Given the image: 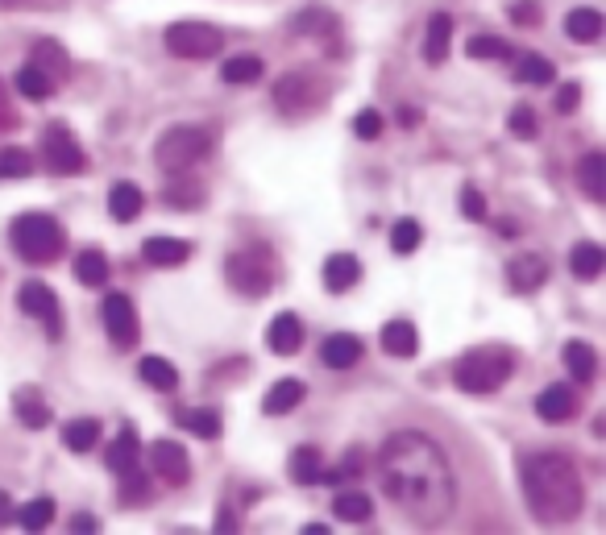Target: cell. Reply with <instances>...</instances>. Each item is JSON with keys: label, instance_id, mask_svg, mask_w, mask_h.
<instances>
[{"label": "cell", "instance_id": "obj_1", "mask_svg": "<svg viewBox=\"0 0 606 535\" xmlns=\"http://www.w3.org/2000/svg\"><path fill=\"white\" fill-rule=\"evenodd\" d=\"M378 486L416 527H440L457 506V477L445 448L424 432H395L378 448Z\"/></svg>", "mask_w": 606, "mask_h": 535}, {"label": "cell", "instance_id": "obj_2", "mask_svg": "<svg viewBox=\"0 0 606 535\" xmlns=\"http://www.w3.org/2000/svg\"><path fill=\"white\" fill-rule=\"evenodd\" d=\"M519 486H523V502H528L532 519L561 527L582 515V473L565 453H532L519 461Z\"/></svg>", "mask_w": 606, "mask_h": 535}, {"label": "cell", "instance_id": "obj_3", "mask_svg": "<svg viewBox=\"0 0 606 535\" xmlns=\"http://www.w3.org/2000/svg\"><path fill=\"white\" fill-rule=\"evenodd\" d=\"M9 237H13V249L21 253V262H30V266L54 262L63 253V245H67L63 241V224L54 216H46V212H21L13 220Z\"/></svg>", "mask_w": 606, "mask_h": 535}, {"label": "cell", "instance_id": "obj_4", "mask_svg": "<svg viewBox=\"0 0 606 535\" xmlns=\"http://www.w3.org/2000/svg\"><path fill=\"white\" fill-rule=\"evenodd\" d=\"M225 278L229 287L245 299H262L274 278H279V258H274V249L266 245H245V249H233L229 262H225Z\"/></svg>", "mask_w": 606, "mask_h": 535}, {"label": "cell", "instance_id": "obj_5", "mask_svg": "<svg viewBox=\"0 0 606 535\" xmlns=\"http://www.w3.org/2000/svg\"><path fill=\"white\" fill-rule=\"evenodd\" d=\"M212 129L208 125H175L158 137L154 146V162L162 171H175V175H187L196 162H204L212 154Z\"/></svg>", "mask_w": 606, "mask_h": 535}, {"label": "cell", "instance_id": "obj_6", "mask_svg": "<svg viewBox=\"0 0 606 535\" xmlns=\"http://www.w3.org/2000/svg\"><path fill=\"white\" fill-rule=\"evenodd\" d=\"M511 370H515L511 353H503V349H478V353H465V357L457 361L453 382H457V390H465V394H494V390H499V386L511 378Z\"/></svg>", "mask_w": 606, "mask_h": 535}, {"label": "cell", "instance_id": "obj_7", "mask_svg": "<svg viewBox=\"0 0 606 535\" xmlns=\"http://www.w3.org/2000/svg\"><path fill=\"white\" fill-rule=\"evenodd\" d=\"M162 42H167V50L179 54V59H212V54H220V46H225V34L208 21H175L171 30L162 34Z\"/></svg>", "mask_w": 606, "mask_h": 535}, {"label": "cell", "instance_id": "obj_8", "mask_svg": "<svg viewBox=\"0 0 606 535\" xmlns=\"http://www.w3.org/2000/svg\"><path fill=\"white\" fill-rule=\"evenodd\" d=\"M42 162H46L50 175H79L88 166L84 146L75 142V133L63 121H50L42 129Z\"/></svg>", "mask_w": 606, "mask_h": 535}, {"label": "cell", "instance_id": "obj_9", "mask_svg": "<svg viewBox=\"0 0 606 535\" xmlns=\"http://www.w3.org/2000/svg\"><path fill=\"white\" fill-rule=\"evenodd\" d=\"M324 104V88L312 79V75H283L279 83H274V108L287 112V117H303V112H312Z\"/></svg>", "mask_w": 606, "mask_h": 535}, {"label": "cell", "instance_id": "obj_10", "mask_svg": "<svg viewBox=\"0 0 606 535\" xmlns=\"http://www.w3.org/2000/svg\"><path fill=\"white\" fill-rule=\"evenodd\" d=\"M17 303H21L25 316H34V320L46 324L50 341H59V336H63V312H59V295H54L46 283H25L21 295H17Z\"/></svg>", "mask_w": 606, "mask_h": 535}, {"label": "cell", "instance_id": "obj_11", "mask_svg": "<svg viewBox=\"0 0 606 535\" xmlns=\"http://www.w3.org/2000/svg\"><path fill=\"white\" fill-rule=\"evenodd\" d=\"M100 316H104L108 336H113V341H117L121 349H129V345L137 341V312H133L129 295L108 291V295H104V303H100Z\"/></svg>", "mask_w": 606, "mask_h": 535}, {"label": "cell", "instance_id": "obj_12", "mask_svg": "<svg viewBox=\"0 0 606 535\" xmlns=\"http://www.w3.org/2000/svg\"><path fill=\"white\" fill-rule=\"evenodd\" d=\"M150 461H154V473L167 486H183L187 477H191V457H187V448L179 440H154Z\"/></svg>", "mask_w": 606, "mask_h": 535}, {"label": "cell", "instance_id": "obj_13", "mask_svg": "<svg viewBox=\"0 0 606 535\" xmlns=\"http://www.w3.org/2000/svg\"><path fill=\"white\" fill-rule=\"evenodd\" d=\"M30 63L54 83V88H63V83L71 79V54L63 50V42H54V38H42V42L30 50Z\"/></svg>", "mask_w": 606, "mask_h": 535}, {"label": "cell", "instance_id": "obj_14", "mask_svg": "<svg viewBox=\"0 0 606 535\" xmlns=\"http://www.w3.org/2000/svg\"><path fill=\"white\" fill-rule=\"evenodd\" d=\"M573 411H577L573 382H553V386L540 390V399H536V415L540 419H548V424H561V419H573Z\"/></svg>", "mask_w": 606, "mask_h": 535}, {"label": "cell", "instance_id": "obj_15", "mask_svg": "<svg viewBox=\"0 0 606 535\" xmlns=\"http://www.w3.org/2000/svg\"><path fill=\"white\" fill-rule=\"evenodd\" d=\"M303 345V324L295 312H283V316H274L266 324V349L270 353H279V357H295Z\"/></svg>", "mask_w": 606, "mask_h": 535}, {"label": "cell", "instance_id": "obj_16", "mask_svg": "<svg viewBox=\"0 0 606 535\" xmlns=\"http://www.w3.org/2000/svg\"><path fill=\"white\" fill-rule=\"evenodd\" d=\"M507 283L519 291V295H532L548 283V262L540 253H519V258L507 266Z\"/></svg>", "mask_w": 606, "mask_h": 535}, {"label": "cell", "instance_id": "obj_17", "mask_svg": "<svg viewBox=\"0 0 606 535\" xmlns=\"http://www.w3.org/2000/svg\"><path fill=\"white\" fill-rule=\"evenodd\" d=\"M362 357H366V345L357 341L353 332H337V336H328V341L320 345V361L328 365V370H353Z\"/></svg>", "mask_w": 606, "mask_h": 535}, {"label": "cell", "instance_id": "obj_18", "mask_svg": "<svg viewBox=\"0 0 606 535\" xmlns=\"http://www.w3.org/2000/svg\"><path fill=\"white\" fill-rule=\"evenodd\" d=\"M291 30H295L299 38H333V34L341 30V21H337L333 9L308 5V9H299V13L291 17Z\"/></svg>", "mask_w": 606, "mask_h": 535}, {"label": "cell", "instance_id": "obj_19", "mask_svg": "<svg viewBox=\"0 0 606 535\" xmlns=\"http://www.w3.org/2000/svg\"><path fill=\"white\" fill-rule=\"evenodd\" d=\"M324 287L333 291V295H341V291H349V287H357L362 283V262L353 258V253H333V258L324 262Z\"/></svg>", "mask_w": 606, "mask_h": 535}, {"label": "cell", "instance_id": "obj_20", "mask_svg": "<svg viewBox=\"0 0 606 535\" xmlns=\"http://www.w3.org/2000/svg\"><path fill=\"white\" fill-rule=\"evenodd\" d=\"M449 46H453V17L449 13H432L428 17V38H424V59L432 67H440L449 59Z\"/></svg>", "mask_w": 606, "mask_h": 535}, {"label": "cell", "instance_id": "obj_21", "mask_svg": "<svg viewBox=\"0 0 606 535\" xmlns=\"http://www.w3.org/2000/svg\"><path fill=\"white\" fill-rule=\"evenodd\" d=\"M13 411H17V419L30 432H42L46 424H50V403L42 399V394L34 390V386H21L17 394H13Z\"/></svg>", "mask_w": 606, "mask_h": 535}, {"label": "cell", "instance_id": "obj_22", "mask_svg": "<svg viewBox=\"0 0 606 535\" xmlns=\"http://www.w3.org/2000/svg\"><path fill=\"white\" fill-rule=\"evenodd\" d=\"M191 258V245L179 241V237H150L146 241V262L158 266V270H175Z\"/></svg>", "mask_w": 606, "mask_h": 535}, {"label": "cell", "instance_id": "obj_23", "mask_svg": "<svg viewBox=\"0 0 606 535\" xmlns=\"http://www.w3.org/2000/svg\"><path fill=\"white\" fill-rule=\"evenodd\" d=\"M303 394H308V386H303L299 378H279L270 390H266V399H262V411L266 415H287L303 403Z\"/></svg>", "mask_w": 606, "mask_h": 535}, {"label": "cell", "instance_id": "obj_24", "mask_svg": "<svg viewBox=\"0 0 606 535\" xmlns=\"http://www.w3.org/2000/svg\"><path fill=\"white\" fill-rule=\"evenodd\" d=\"M420 349V332L411 320H391L387 328H382V353L391 357H416Z\"/></svg>", "mask_w": 606, "mask_h": 535}, {"label": "cell", "instance_id": "obj_25", "mask_svg": "<svg viewBox=\"0 0 606 535\" xmlns=\"http://www.w3.org/2000/svg\"><path fill=\"white\" fill-rule=\"evenodd\" d=\"M287 473H291L295 486H312V482H320V473H324L320 448H316V444H299L295 453H291V461H287Z\"/></svg>", "mask_w": 606, "mask_h": 535}, {"label": "cell", "instance_id": "obj_26", "mask_svg": "<svg viewBox=\"0 0 606 535\" xmlns=\"http://www.w3.org/2000/svg\"><path fill=\"white\" fill-rule=\"evenodd\" d=\"M561 361H565V370L573 374V382H582V386L594 382V374H598V353L586 341H569L561 349Z\"/></svg>", "mask_w": 606, "mask_h": 535}, {"label": "cell", "instance_id": "obj_27", "mask_svg": "<svg viewBox=\"0 0 606 535\" xmlns=\"http://www.w3.org/2000/svg\"><path fill=\"white\" fill-rule=\"evenodd\" d=\"M569 270H573V278H582V283H594V278L606 270V249L594 245V241L573 245V253H569Z\"/></svg>", "mask_w": 606, "mask_h": 535}, {"label": "cell", "instance_id": "obj_28", "mask_svg": "<svg viewBox=\"0 0 606 535\" xmlns=\"http://www.w3.org/2000/svg\"><path fill=\"white\" fill-rule=\"evenodd\" d=\"M142 208H146L142 187H133V183H117L113 191H108V212H113V220L129 224V220L142 216Z\"/></svg>", "mask_w": 606, "mask_h": 535}, {"label": "cell", "instance_id": "obj_29", "mask_svg": "<svg viewBox=\"0 0 606 535\" xmlns=\"http://www.w3.org/2000/svg\"><path fill=\"white\" fill-rule=\"evenodd\" d=\"M602 30H606V21H602L598 9H573L565 17V38L569 42H598Z\"/></svg>", "mask_w": 606, "mask_h": 535}, {"label": "cell", "instance_id": "obj_30", "mask_svg": "<svg viewBox=\"0 0 606 535\" xmlns=\"http://www.w3.org/2000/svg\"><path fill=\"white\" fill-rule=\"evenodd\" d=\"M577 183H582V191L590 195L594 204L606 200V158H602L598 150L582 158V166H577Z\"/></svg>", "mask_w": 606, "mask_h": 535}, {"label": "cell", "instance_id": "obj_31", "mask_svg": "<svg viewBox=\"0 0 606 535\" xmlns=\"http://www.w3.org/2000/svg\"><path fill=\"white\" fill-rule=\"evenodd\" d=\"M142 461V448H137V432L133 428H121V436L108 444V453H104V465L113 469V473H125L129 465Z\"/></svg>", "mask_w": 606, "mask_h": 535}, {"label": "cell", "instance_id": "obj_32", "mask_svg": "<svg viewBox=\"0 0 606 535\" xmlns=\"http://www.w3.org/2000/svg\"><path fill=\"white\" fill-rule=\"evenodd\" d=\"M204 183H196V179H179L175 175V183L162 191V200H167V208H179V212H196V208H204Z\"/></svg>", "mask_w": 606, "mask_h": 535}, {"label": "cell", "instance_id": "obj_33", "mask_svg": "<svg viewBox=\"0 0 606 535\" xmlns=\"http://www.w3.org/2000/svg\"><path fill=\"white\" fill-rule=\"evenodd\" d=\"M137 374H142V382H150L154 390H175L179 386V370L158 353H146L142 361H137Z\"/></svg>", "mask_w": 606, "mask_h": 535}, {"label": "cell", "instance_id": "obj_34", "mask_svg": "<svg viewBox=\"0 0 606 535\" xmlns=\"http://www.w3.org/2000/svg\"><path fill=\"white\" fill-rule=\"evenodd\" d=\"M333 515L345 519V523H366L374 515V498L362 494V490H341L333 498Z\"/></svg>", "mask_w": 606, "mask_h": 535}, {"label": "cell", "instance_id": "obj_35", "mask_svg": "<svg viewBox=\"0 0 606 535\" xmlns=\"http://www.w3.org/2000/svg\"><path fill=\"white\" fill-rule=\"evenodd\" d=\"M75 278L84 287H104L108 283V258L100 249H84V253H75Z\"/></svg>", "mask_w": 606, "mask_h": 535}, {"label": "cell", "instance_id": "obj_36", "mask_svg": "<svg viewBox=\"0 0 606 535\" xmlns=\"http://www.w3.org/2000/svg\"><path fill=\"white\" fill-rule=\"evenodd\" d=\"M220 79L225 83H258L262 79V59L258 54H233L229 63H220Z\"/></svg>", "mask_w": 606, "mask_h": 535}, {"label": "cell", "instance_id": "obj_37", "mask_svg": "<svg viewBox=\"0 0 606 535\" xmlns=\"http://www.w3.org/2000/svg\"><path fill=\"white\" fill-rule=\"evenodd\" d=\"M183 428L191 436H200V440H216L220 432H225V419H220V411H212V407H196V411L183 415Z\"/></svg>", "mask_w": 606, "mask_h": 535}, {"label": "cell", "instance_id": "obj_38", "mask_svg": "<svg viewBox=\"0 0 606 535\" xmlns=\"http://www.w3.org/2000/svg\"><path fill=\"white\" fill-rule=\"evenodd\" d=\"M96 440H100L96 419H71V424H63V444L71 453H88V448H96Z\"/></svg>", "mask_w": 606, "mask_h": 535}, {"label": "cell", "instance_id": "obj_39", "mask_svg": "<svg viewBox=\"0 0 606 535\" xmlns=\"http://www.w3.org/2000/svg\"><path fill=\"white\" fill-rule=\"evenodd\" d=\"M13 83H17V92H21L25 100H50V96H54V83H50L34 63H25Z\"/></svg>", "mask_w": 606, "mask_h": 535}, {"label": "cell", "instance_id": "obj_40", "mask_svg": "<svg viewBox=\"0 0 606 535\" xmlns=\"http://www.w3.org/2000/svg\"><path fill=\"white\" fill-rule=\"evenodd\" d=\"M515 79H519V83H532V88H544V83L557 79V67L548 63L544 54H528V59L515 67Z\"/></svg>", "mask_w": 606, "mask_h": 535}, {"label": "cell", "instance_id": "obj_41", "mask_svg": "<svg viewBox=\"0 0 606 535\" xmlns=\"http://www.w3.org/2000/svg\"><path fill=\"white\" fill-rule=\"evenodd\" d=\"M34 175V154L21 150V146H9L0 150V179H30Z\"/></svg>", "mask_w": 606, "mask_h": 535}, {"label": "cell", "instance_id": "obj_42", "mask_svg": "<svg viewBox=\"0 0 606 535\" xmlns=\"http://www.w3.org/2000/svg\"><path fill=\"white\" fill-rule=\"evenodd\" d=\"M117 477H121V502H125V506H137V502L150 498V482H146V473H142V461L129 465V469L117 473Z\"/></svg>", "mask_w": 606, "mask_h": 535}, {"label": "cell", "instance_id": "obj_43", "mask_svg": "<svg viewBox=\"0 0 606 535\" xmlns=\"http://www.w3.org/2000/svg\"><path fill=\"white\" fill-rule=\"evenodd\" d=\"M17 519H21V527L25 531H46L50 527V519H54V498H34V502H25L21 511H17Z\"/></svg>", "mask_w": 606, "mask_h": 535}, {"label": "cell", "instance_id": "obj_44", "mask_svg": "<svg viewBox=\"0 0 606 535\" xmlns=\"http://www.w3.org/2000/svg\"><path fill=\"white\" fill-rule=\"evenodd\" d=\"M465 54H470V59H511V42L494 38V34H478V38H470Z\"/></svg>", "mask_w": 606, "mask_h": 535}, {"label": "cell", "instance_id": "obj_45", "mask_svg": "<svg viewBox=\"0 0 606 535\" xmlns=\"http://www.w3.org/2000/svg\"><path fill=\"white\" fill-rule=\"evenodd\" d=\"M420 241H424L420 220H395V229H391V249L395 253H416Z\"/></svg>", "mask_w": 606, "mask_h": 535}, {"label": "cell", "instance_id": "obj_46", "mask_svg": "<svg viewBox=\"0 0 606 535\" xmlns=\"http://www.w3.org/2000/svg\"><path fill=\"white\" fill-rule=\"evenodd\" d=\"M507 129L519 137V142H532V137L540 133V121H536V112H532L528 104H515V108H511V121H507Z\"/></svg>", "mask_w": 606, "mask_h": 535}, {"label": "cell", "instance_id": "obj_47", "mask_svg": "<svg viewBox=\"0 0 606 535\" xmlns=\"http://www.w3.org/2000/svg\"><path fill=\"white\" fill-rule=\"evenodd\" d=\"M353 133L362 137V142H378V137H382V112L362 108V112L353 117Z\"/></svg>", "mask_w": 606, "mask_h": 535}, {"label": "cell", "instance_id": "obj_48", "mask_svg": "<svg viewBox=\"0 0 606 535\" xmlns=\"http://www.w3.org/2000/svg\"><path fill=\"white\" fill-rule=\"evenodd\" d=\"M461 216L465 220H486V195L478 187H465L461 191Z\"/></svg>", "mask_w": 606, "mask_h": 535}, {"label": "cell", "instance_id": "obj_49", "mask_svg": "<svg viewBox=\"0 0 606 535\" xmlns=\"http://www.w3.org/2000/svg\"><path fill=\"white\" fill-rule=\"evenodd\" d=\"M577 104H582V88H577V83H561L553 108L561 112V117H569V112H577Z\"/></svg>", "mask_w": 606, "mask_h": 535}, {"label": "cell", "instance_id": "obj_50", "mask_svg": "<svg viewBox=\"0 0 606 535\" xmlns=\"http://www.w3.org/2000/svg\"><path fill=\"white\" fill-rule=\"evenodd\" d=\"M511 17H515L519 25H536L544 13H540V5H532V0H519V5H511Z\"/></svg>", "mask_w": 606, "mask_h": 535}, {"label": "cell", "instance_id": "obj_51", "mask_svg": "<svg viewBox=\"0 0 606 535\" xmlns=\"http://www.w3.org/2000/svg\"><path fill=\"white\" fill-rule=\"evenodd\" d=\"M71 531L92 535V531H96V515H75V519H71Z\"/></svg>", "mask_w": 606, "mask_h": 535}, {"label": "cell", "instance_id": "obj_52", "mask_svg": "<svg viewBox=\"0 0 606 535\" xmlns=\"http://www.w3.org/2000/svg\"><path fill=\"white\" fill-rule=\"evenodd\" d=\"M395 117H399V125H403V129H411V125H420V108H399Z\"/></svg>", "mask_w": 606, "mask_h": 535}, {"label": "cell", "instance_id": "obj_53", "mask_svg": "<svg viewBox=\"0 0 606 535\" xmlns=\"http://www.w3.org/2000/svg\"><path fill=\"white\" fill-rule=\"evenodd\" d=\"M9 515H13V498L9 490H0V523H9Z\"/></svg>", "mask_w": 606, "mask_h": 535}, {"label": "cell", "instance_id": "obj_54", "mask_svg": "<svg viewBox=\"0 0 606 535\" xmlns=\"http://www.w3.org/2000/svg\"><path fill=\"white\" fill-rule=\"evenodd\" d=\"M13 125V112H9V100H5V88H0V129Z\"/></svg>", "mask_w": 606, "mask_h": 535}, {"label": "cell", "instance_id": "obj_55", "mask_svg": "<svg viewBox=\"0 0 606 535\" xmlns=\"http://www.w3.org/2000/svg\"><path fill=\"white\" fill-rule=\"evenodd\" d=\"M494 233H499V237H515L519 229H515V224H511V220H499V229H494Z\"/></svg>", "mask_w": 606, "mask_h": 535}, {"label": "cell", "instance_id": "obj_56", "mask_svg": "<svg viewBox=\"0 0 606 535\" xmlns=\"http://www.w3.org/2000/svg\"><path fill=\"white\" fill-rule=\"evenodd\" d=\"M216 531H233V515H229V511H220V519H216Z\"/></svg>", "mask_w": 606, "mask_h": 535}, {"label": "cell", "instance_id": "obj_57", "mask_svg": "<svg viewBox=\"0 0 606 535\" xmlns=\"http://www.w3.org/2000/svg\"><path fill=\"white\" fill-rule=\"evenodd\" d=\"M324 531H328L324 523H308V527H303V535H324Z\"/></svg>", "mask_w": 606, "mask_h": 535}]
</instances>
